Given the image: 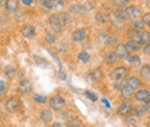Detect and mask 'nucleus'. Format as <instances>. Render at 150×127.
<instances>
[{"label":"nucleus","mask_w":150,"mask_h":127,"mask_svg":"<svg viewBox=\"0 0 150 127\" xmlns=\"http://www.w3.org/2000/svg\"><path fill=\"white\" fill-rule=\"evenodd\" d=\"M50 106H51V109H53L54 111L62 110L66 106V101H65V98L62 96L56 95V96H53L50 99Z\"/></svg>","instance_id":"1"},{"label":"nucleus","mask_w":150,"mask_h":127,"mask_svg":"<svg viewBox=\"0 0 150 127\" xmlns=\"http://www.w3.org/2000/svg\"><path fill=\"white\" fill-rule=\"evenodd\" d=\"M128 74V70L124 66H119V67H115L114 70H112L111 72V77L114 81H118V80H124Z\"/></svg>","instance_id":"2"},{"label":"nucleus","mask_w":150,"mask_h":127,"mask_svg":"<svg viewBox=\"0 0 150 127\" xmlns=\"http://www.w3.org/2000/svg\"><path fill=\"white\" fill-rule=\"evenodd\" d=\"M114 55H117V58H120V59H128L129 60V58H131L129 51H127V49L125 48L124 44L115 45V48H114Z\"/></svg>","instance_id":"3"},{"label":"nucleus","mask_w":150,"mask_h":127,"mask_svg":"<svg viewBox=\"0 0 150 127\" xmlns=\"http://www.w3.org/2000/svg\"><path fill=\"white\" fill-rule=\"evenodd\" d=\"M20 108H21V101L18 97H12L6 103V109L9 112H16L20 110Z\"/></svg>","instance_id":"4"},{"label":"nucleus","mask_w":150,"mask_h":127,"mask_svg":"<svg viewBox=\"0 0 150 127\" xmlns=\"http://www.w3.org/2000/svg\"><path fill=\"white\" fill-rule=\"evenodd\" d=\"M49 26L50 28L53 30V33H60L61 31V23L59 21L58 18V14H52L50 18H49Z\"/></svg>","instance_id":"5"},{"label":"nucleus","mask_w":150,"mask_h":127,"mask_svg":"<svg viewBox=\"0 0 150 127\" xmlns=\"http://www.w3.org/2000/svg\"><path fill=\"white\" fill-rule=\"evenodd\" d=\"M72 40L76 42V43H80V42H83L87 37V30L83 29V28H80V29H76L72 33Z\"/></svg>","instance_id":"6"},{"label":"nucleus","mask_w":150,"mask_h":127,"mask_svg":"<svg viewBox=\"0 0 150 127\" xmlns=\"http://www.w3.org/2000/svg\"><path fill=\"white\" fill-rule=\"evenodd\" d=\"M134 98L137 101V102H147L149 103L150 99V94L148 89H140L134 94Z\"/></svg>","instance_id":"7"},{"label":"nucleus","mask_w":150,"mask_h":127,"mask_svg":"<svg viewBox=\"0 0 150 127\" xmlns=\"http://www.w3.org/2000/svg\"><path fill=\"white\" fill-rule=\"evenodd\" d=\"M18 89L22 94H29V92H31V90H33V84H31L30 80H27V79L21 80L19 86H18Z\"/></svg>","instance_id":"8"},{"label":"nucleus","mask_w":150,"mask_h":127,"mask_svg":"<svg viewBox=\"0 0 150 127\" xmlns=\"http://www.w3.org/2000/svg\"><path fill=\"white\" fill-rule=\"evenodd\" d=\"M133 111V105L131 102H124L119 105V108L117 110V112L121 116H128L131 114V112Z\"/></svg>","instance_id":"9"},{"label":"nucleus","mask_w":150,"mask_h":127,"mask_svg":"<svg viewBox=\"0 0 150 127\" xmlns=\"http://www.w3.org/2000/svg\"><path fill=\"white\" fill-rule=\"evenodd\" d=\"M126 12H127L128 18H134V20H139V18H141V15H142L141 9L139 7H136V6H129V7H127L126 8Z\"/></svg>","instance_id":"10"},{"label":"nucleus","mask_w":150,"mask_h":127,"mask_svg":"<svg viewBox=\"0 0 150 127\" xmlns=\"http://www.w3.org/2000/svg\"><path fill=\"white\" fill-rule=\"evenodd\" d=\"M21 34H22V36L25 37V38H33L36 35V29L34 28V26L27 24V26H24L21 29Z\"/></svg>","instance_id":"11"},{"label":"nucleus","mask_w":150,"mask_h":127,"mask_svg":"<svg viewBox=\"0 0 150 127\" xmlns=\"http://www.w3.org/2000/svg\"><path fill=\"white\" fill-rule=\"evenodd\" d=\"M109 20H110L111 24H112L114 28L121 29V28L124 27V21H121L120 18H118L114 12H110V13H109Z\"/></svg>","instance_id":"12"},{"label":"nucleus","mask_w":150,"mask_h":127,"mask_svg":"<svg viewBox=\"0 0 150 127\" xmlns=\"http://www.w3.org/2000/svg\"><path fill=\"white\" fill-rule=\"evenodd\" d=\"M58 18H59V21H60L61 26L69 24L73 21V18H72L71 13H68V12H61V13H59L58 14Z\"/></svg>","instance_id":"13"},{"label":"nucleus","mask_w":150,"mask_h":127,"mask_svg":"<svg viewBox=\"0 0 150 127\" xmlns=\"http://www.w3.org/2000/svg\"><path fill=\"white\" fill-rule=\"evenodd\" d=\"M125 84H127L128 87H131L133 90H136V89L140 87L141 81H140L136 76H131V77H128L127 80H125Z\"/></svg>","instance_id":"14"},{"label":"nucleus","mask_w":150,"mask_h":127,"mask_svg":"<svg viewBox=\"0 0 150 127\" xmlns=\"http://www.w3.org/2000/svg\"><path fill=\"white\" fill-rule=\"evenodd\" d=\"M19 8V0H6L5 9L7 12H15Z\"/></svg>","instance_id":"15"},{"label":"nucleus","mask_w":150,"mask_h":127,"mask_svg":"<svg viewBox=\"0 0 150 127\" xmlns=\"http://www.w3.org/2000/svg\"><path fill=\"white\" fill-rule=\"evenodd\" d=\"M141 35H142V31H141V30H135V29L128 30L129 40L136 42V43H139V44H140V42H141Z\"/></svg>","instance_id":"16"},{"label":"nucleus","mask_w":150,"mask_h":127,"mask_svg":"<svg viewBox=\"0 0 150 127\" xmlns=\"http://www.w3.org/2000/svg\"><path fill=\"white\" fill-rule=\"evenodd\" d=\"M134 112L136 116H143L146 113L149 112V103L147 104H141V105H136L135 108H133Z\"/></svg>","instance_id":"17"},{"label":"nucleus","mask_w":150,"mask_h":127,"mask_svg":"<svg viewBox=\"0 0 150 127\" xmlns=\"http://www.w3.org/2000/svg\"><path fill=\"white\" fill-rule=\"evenodd\" d=\"M120 91H121V97H122L124 99H129L132 96L134 95V91L135 90H133L131 87H128L127 84L124 83V86H122V88L120 89Z\"/></svg>","instance_id":"18"},{"label":"nucleus","mask_w":150,"mask_h":127,"mask_svg":"<svg viewBox=\"0 0 150 127\" xmlns=\"http://www.w3.org/2000/svg\"><path fill=\"white\" fill-rule=\"evenodd\" d=\"M140 75H141V77H142L143 81H147V82H148L150 80V66L148 64L141 67V70H140Z\"/></svg>","instance_id":"19"},{"label":"nucleus","mask_w":150,"mask_h":127,"mask_svg":"<svg viewBox=\"0 0 150 127\" xmlns=\"http://www.w3.org/2000/svg\"><path fill=\"white\" fill-rule=\"evenodd\" d=\"M52 118H53V116H52V112L50 110H43L40 112V119H42V121L49 124V123H51Z\"/></svg>","instance_id":"20"},{"label":"nucleus","mask_w":150,"mask_h":127,"mask_svg":"<svg viewBox=\"0 0 150 127\" xmlns=\"http://www.w3.org/2000/svg\"><path fill=\"white\" fill-rule=\"evenodd\" d=\"M90 79L93 82H98L99 80L103 79V72L100 68H97V70H94L93 72L90 73Z\"/></svg>","instance_id":"21"},{"label":"nucleus","mask_w":150,"mask_h":127,"mask_svg":"<svg viewBox=\"0 0 150 127\" xmlns=\"http://www.w3.org/2000/svg\"><path fill=\"white\" fill-rule=\"evenodd\" d=\"M125 48L127 49V51H139L141 49V44L133 42V40H128L126 44H124Z\"/></svg>","instance_id":"22"},{"label":"nucleus","mask_w":150,"mask_h":127,"mask_svg":"<svg viewBox=\"0 0 150 127\" xmlns=\"http://www.w3.org/2000/svg\"><path fill=\"white\" fill-rule=\"evenodd\" d=\"M114 13H115V15H117L118 18H120L121 21H124V22H125V21L128 18L127 12H126V8H124V7H119V8H118V9H117Z\"/></svg>","instance_id":"23"},{"label":"nucleus","mask_w":150,"mask_h":127,"mask_svg":"<svg viewBox=\"0 0 150 127\" xmlns=\"http://www.w3.org/2000/svg\"><path fill=\"white\" fill-rule=\"evenodd\" d=\"M128 61L131 62V65L133 68H139V67L141 66V59H140L139 55H133V57L129 58Z\"/></svg>","instance_id":"24"},{"label":"nucleus","mask_w":150,"mask_h":127,"mask_svg":"<svg viewBox=\"0 0 150 127\" xmlns=\"http://www.w3.org/2000/svg\"><path fill=\"white\" fill-rule=\"evenodd\" d=\"M43 6L49 9V11H53L58 7V1L54 2V1H46V0H43Z\"/></svg>","instance_id":"25"},{"label":"nucleus","mask_w":150,"mask_h":127,"mask_svg":"<svg viewBox=\"0 0 150 127\" xmlns=\"http://www.w3.org/2000/svg\"><path fill=\"white\" fill-rule=\"evenodd\" d=\"M117 55H114V52H108L106 55H105V62L106 64H109V65H111V64H114L115 61H117Z\"/></svg>","instance_id":"26"},{"label":"nucleus","mask_w":150,"mask_h":127,"mask_svg":"<svg viewBox=\"0 0 150 127\" xmlns=\"http://www.w3.org/2000/svg\"><path fill=\"white\" fill-rule=\"evenodd\" d=\"M77 58H79V60H81L82 62H88L89 60H90V55H89V53H87L86 51H82V52H80L79 53V55H77Z\"/></svg>","instance_id":"27"},{"label":"nucleus","mask_w":150,"mask_h":127,"mask_svg":"<svg viewBox=\"0 0 150 127\" xmlns=\"http://www.w3.org/2000/svg\"><path fill=\"white\" fill-rule=\"evenodd\" d=\"M149 33L148 31H142V35H141V42H140V44L142 45H148L149 44Z\"/></svg>","instance_id":"28"},{"label":"nucleus","mask_w":150,"mask_h":127,"mask_svg":"<svg viewBox=\"0 0 150 127\" xmlns=\"http://www.w3.org/2000/svg\"><path fill=\"white\" fill-rule=\"evenodd\" d=\"M132 27H133V29H135V30H141V29L144 28V23H143L142 21L134 20V21L132 22Z\"/></svg>","instance_id":"29"},{"label":"nucleus","mask_w":150,"mask_h":127,"mask_svg":"<svg viewBox=\"0 0 150 127\" xmlns=\"http://www.w3.org/2000/svg\"><path fill=\"white\" fill-rule=\"evenodd\" d=\"M33 99H34V102L39 103V104L46 103V97H45V96H42V95H37V94L33 96Z\"/></svg>","instance_id":"30"},{"label":"nucleus","mask_w":150,"mask_h":127,"mask_svg":"<svg viewBox=\"0 0 150 127\" xmlns=\"http://www.w3.org/2000/svg\"><path fill=\"white\" fill-rule=\"evenodd\" d=\"M5 74H6L7 77L12 79V77L14 76V74H15V68H14L13 66H7V67L5 68Z\"/></svg>","instance_id":"31"},{"label":"nucleus","mask_w":150,"mask_h":127,"mask_svg":"<svg viewBox=\"0 0 150 127\" xmlns=\"http://www.w3.org/2000/svg\"><path fill=\"white\" fill-rule=\"evenodd\" d=\"M56 40H57V36L54 35V34L49 33V34L45 35V42H46V43H49V44H53Z\"/></svg>","instance_id":"32"},{"label":"nucleus","mask_w":150,"mask_h":127,"mask_svg":"<svg viewBox=\"0 0 150 127\" xmlns=\"http://www.w3.org/2000/svg\"><path fill=\"white\" fill-rule=\"evenodd\" d=\"M96 20L99 22V23H105L108 21V16H105L102 12H97L96 13Z\"/></svg>","instance_id":"33"},{"label":"nucleus","mask_w":150,"mask_h":127,"mask_svg":"<svg viewBox=\"0 0 150 127\" xmlns=\"http://www.w3.org/2000/svg\"><path fill=\"white\" fill-rule=\"evenodd\" d=\"M83 11V7L80 5H71L69 6V12L71 13H81Z\"/></svg>","instance_id":"34"},{"label":"nucleus","mask_w":150,"mask_h":127,"mask_svg":"<svg viewBox=\"0 0 150 127\" xmlns=\"http://www.w3.org/2000/svg\"><path fill=\"white\" fill-rule=\"evenodd\" d=\"M86 96H87L88 98H90L93 102H97V101H98L97 95L94 94V92H91V91H89V90H86Z\"/></svg>","instance_id":"35"},{"label":"nucleus","mask_w":150,"mask_h":127,"mask_svg":"<svg viewBox=\"0 0 150 127\" xmlns=\"http://www.w3.org/2000/svg\"><path fill=\"white\" fill-rule=\"evenodd\" d=\"M112 2L114 4V5H117V6H120V7H122V6H126V5H128L129 0H112Z\"/></svg>","instance_id":"36"},{"label":"nucleus","mask_w":150,"mask_h":127,"mask_svg":"<svg viewBox=\"0 0 150 127\" xmlns=\"http://www.w3.org/2000/svg\"><path fill=\"white\" fill-rule=\"evenodd\" d=\"M35 60H36V61H38L37 65H39V66H45V67L47 66V61H46L45 59L40 58V57H37V55H36V57H35Z\"/></svg>","instance_id":"37"},{"label":"nucleus","mask_w":150,"mask_h":127,"mask_svg":"<svg viewBox=\"0 0 150 127\" xmlns=\"http://www.w3.org/2000/svg\"><path fill=\"white\" fill-rule=\"evenodd\" d=\"M142 16V22L146 24V26H149L150 24V14L149 13H146V14H143V15H141Z\"/></svg>","instance_id":"38"},{"label":"nucleus","mask_w":150,"mask_h":127,"mask_svg":"<svg viewBox=\"0 0 150 127\" xmlns=\"http://www.w3.org/2000/svg\"><path fill=\"white\" fill-rule=\"evenodd\" d=\"M124 83H125V80H118V81H115V83H114V88L118 89V90H120V89L122 88Z\"/></svg>","instance_id":"39"},{"label":"nucleus","mask_w":150,"mask_h":127,"mask_svg":"<svg viewBox=\"0 0 150 127\" xmlns=\"http://www.w3.org/2000/svg\"><path fill=\"white\" fill-rule=\"evenodd\" d=\"M5 88H6V83H5V81L0 80V96L2 95V92H4V90H5Z\"/></svg>","instance_id":"40"},{"label":"nucleus","mask_w":150,"mask_h":127,"mask_svg":"<svg viewBox=\"0 0 150 127\" xmlns=\"http://www.w3.org/2000/svg\"><path fill=\"white\" fill-rule=\"evenodd\" d=\"M80 126H81V123H80L79 120L75 119L74 121H72V124H69L67 127H80Z\"/></svg>","instance_id":"41"},{"label":"nucleus","mask_w":150,"mask_h":127,"mask_svg":"<svg viewBox=\"0 0 150 127\" xmlns=\"http://www.w3.org/2000/svg\"><path fill=\"white\" fill-rule=\"evenodd\" d=\"M82 7H83V9H86V11H91V9L94 8L91 4H87V5H84V6H82Z\"/></svg>","instance_id":"42"},{"label":"nucleus","mask_w":150,"mask_h":127,"mask_svg":"<svg viewBox=\"0 0 150 127\" xmlns=\"http://www.w3.org/2000/svg\"><path fill=\"white\" fill-rule=\"evenodd\" d=\"M149 44H148V45H146V48H144V53H146V55H150V50H149Z\"/></svg>","instance_id":"43"},{"label":"nucleus","mask_w":150,"mask_h":127,"mask_svg":"<svg viewBox=\"0 0 150 127\" xmlns=\"http://www.w3.org/2000/svg\"><path fill=\"white\" fill-rule=\"evenodd\" d=\"M22 4L23 5H31L33 4V0H22Z\"/></svg>","instance_id":"44"},{"label":"nucleus","mask_w":150,"mask_h":127,"mask_svg":"<svg viewBox=\"0 0 150 127\" xmlns=\"http://www.w3.org/2000/svg\"><path fill=\"white\" fill-rule=\"evenodd\" d=\"M102 102H103V103H104V104H105V105H106V106H108V108L110 109V104L108 103V101H106L105 98H102Z\"/></svg>","instance_id":"45"},{"label":"nucleus","mask_w":150,"mask_h":127,"mask_svg":"<svg viewBox=\"0 0 150 127\" xmlns=\"http://www.w3.org/2000/svg\"><path fill=\"white\" fill-rule=\"evenodd\" d=\"M53 127H62V125H61L60 123H54V124H53Z\"/></svg>","instance_id":"46"},{"label":"nucleus","mask_w":150,"mask_h":127,"mask_svg":"<svg viewBox=\"0 0 150 127\" xmlns=\"http://www.w3.org/2000/svg\"><path fill=\"white\" fill-rule=\"evenodd\" d=\"M2 30H4V26H2V23L0 22V33H1Z\"/></svg>","instance_id":"47"},{"label":"nucleus","mask_w":150,"mask_h":127,"mask_svg":"<svg viewBox=\"0 0 150 127\" xmlns=\"http://www.w3.org/2000/svg\"><path fill=\"white\" fill-rule=\"evenodd\" d=\"M2 5H4V0H0V8L2 7Z\"/></svg>","instance_id":"48"},{"label":"nucleus","mask_w":150,"mask_h":127,"mask_svg":"<svg viewBox=\"0 0 150 127\" xmlns=\"http://www.w3.org/2000/svg\"><path fill=\"white\" fill-rule=\"evenodd\" d=\"M80 1H86V0H80Z\"/></svg>","instance_id":"49"}]
</instances>
